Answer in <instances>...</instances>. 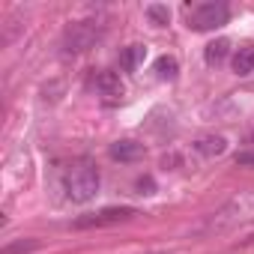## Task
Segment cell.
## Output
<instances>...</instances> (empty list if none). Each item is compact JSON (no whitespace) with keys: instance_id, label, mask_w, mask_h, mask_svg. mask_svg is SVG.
I'll return each instance as SVG.
<instances>
[{"instance_id":"1","label":"cell","mask_w":254,"mask_h":254,"mask_svg":"<svg viewBox=\"0 0 254 254\" xmlns=\"http://www.w3.org/2000/svg\"><path fill=\"white\" fill-rule=\"evenodd\" d=\"M99 186H102L99 171H96L90 162L75 165V168L63 177V191H66V197H69L72 203H87V200H93V197L99 194Z\"/></svg>"},{"instance_id":"2","label":"cell","mask_w":254,"mask_h":254,"mask_svg":"<svg viewBox=\"0 0 254 254\" xmlns=\"http://www.w3.org/2000/svg\"><path fill=\"white\" fill-rule=\"evenodd\" d=\"M105 36V24L99 18H84V21H72L63 33V54H84L90 51L99 39Z\"/></svg>"},{"instance_id":"3","label":"cell","mask_w":254,"mask_h":254,"mask_svg":"<svg viewBox=\"0 0 254 254\" xmlns=\"http://www.w3.org/2000/svg\"><path fill=\"white\" fill-rule=\"evenodd\" d=\"M227 18H230L227 3H197L189 12V27L191 30H215V27L227 24Z\"/></svg>"},{"instance_id":"4","label":"cell","mask_w":254,"mask_h":254,"mask_svg":"<svg viewBox=\"0 0 254 254\" xmlns=\"http://www.w3.org/2000/svg\"><path fill=\"white\" fill-rule=\"evenodd\" d=\"M138 215L135 206H105L99 212H90V215H81L75 221L78 230H87V227H105V224H120V221H132Z\"/></svg>"},{"instance_id":"5","label":"cell","mask_w":254,"mask_h":254,"mask_svg":"<svg viewBox=\"0 0 254 254\" xmlns=\"http://www.w3.org/2000/svg\"><path fill=\"white\" fill-rule=\"evenodd\" d=\"M242 209H245V203H242V200H230L227 206H221L218 212H212V215H209V221L200 227V233H221V230L233 227L236 221H242Z\"/></svg>"},{"instance_id":"6","label":"cell","mask_w":254,"mask_h":254,"mask_svg":"<svg viewBox=\"0 0 254 254\" xmlns=\"http://www.w3.org/2000/svg\"><path fill=\"white\" fill-rule=\"evenodd\" d=\"M111 159H117V162H138V159H144V144H138V141H117V144H111Z\"/></svg>"},{"instance_id":"7","label":"cell","mask_w":254,"mask_h":254,"mask_svg":"<svg viewBox=\"0 0 254 254\" xmlns=\"http://www.w3.org/2000/svg\"><path fill=\"white\" fill-rule=\"evenodd\" d=\"M194 150H197L200 156H206V159H215V156H224L227 141H224L221 135H203V138L194 141Z\"/></svg>"},{"instance_id":"8","label":"cell","mask_w":254,"mask_h":254,"mask_svg":"<svg viewBox=\"0 0 254 254\" xmlns=\"http://www.w3.org/2000/svg\"><path fill=\"white\" fill-rule=\"evenodd\" d=\"M96 87H99V93H102V96H108V99H120V96H123V90H126L117 72H99Z\"/></svg>"},{"instance_id":"9","label":"cell","mask_w":254,"mask_h":254,"mask_svg":"<svg viewBox=\"0 0 254 254\" xmlns=\"http://www.w3.org/2000/svg\"><path fill=\"white\" fill-rule=\"evenodd\" d=\"M144 57H147V48H144V45H129V48L120 54V66H123L126 72H135V69L144 63Z\"/></svg>"},{"instance_id":"10","label":"cell","mask_w":254,"mask_h":254,"mask_svg":"<svg viewBox=\"0 0 254 254\" xmlns=\"http://www.w3.org/2000/svg\"><path fill=\"white\" fill-rule=\"evenodd\" d=\"M233 72L236 75H251L254 72V45H245L233 54Z\"/></svg>"},{"instance_id":"11","label":"cell","mask_w":254,"mask_h":254,"mask_svg":"<svg viewBox=\"0 0 254 254\" xmlns=\"http://www.w3.org/2000/svg\"><path fill=\"white\" fill-rule=\"evenodd\" d=\"M230 54V42L221 36V39H215V42H209L206 45V51H203V57H206V63L209 66H218V63H224V57Z\"/></svg>"},{"instance_id":"12","label":"cell","mask_w":254,"mask_h":254,"mask_svg":"<svg viewBox=\"0 0 254 254\" xmlns=\"http://www.w3.org/2000/svg\"><path fill=\"white\" fill-rule=\"evenodd\" d=\"M156 75H159L162 81H174V78L180 75V63H177V57L162 54V57L156 60Z\"/></svg>"},{"instance_id":"13","label":"cell","mask_w":254,"mask_h":254,"mask_svg":"<svg viewBox=\"0 0 254 254\" xmlns=\"http://www.w3.org/2000/svg\"><path fill=\"white\" fill-rule=\"evenodd\" d=\"M39 248V239H18V242H9V245H3L0 248V254H30V251H36Z\"/></svg>"},{"instance_id":"14","label":"cell","mask_w":254,"mask_h":254,"mask_svg":"<svg viewBox=\"0 0 254 254\" xmlns=\"http://www.w3.org/2000/svg\"><path fill=\"white\" fill-rule=\"evenodd\" d=\"M147 18H150L156 27H165V24H171V9H168L165 3H150V6H147Z\"/></svg>"},{"instance_id":"15","label":"cell","mask_w":254,"mask_h":254,"mask_svg":"<svg viewBox=\"0 0 254 254\" xmlns=\"http://www.w3.org/2000/svg\"><path fill=\"white\" fill-rule=\"evenodd\" d=\"M236 165L239 168H254V153H236Z\"/></svg>"},{"instance_id":"16","label":"cell","mask_w":254,"mask_h":254,"mask_svg":"<svg viewBox=\"0 0 254 254\" xmlns=\"http://www.w3.org/2000/svg\"><path fill=\"white\" fill-rule=\"evenodd\" d=\"M138 189H141L144 194H150V191H153V180H150V177H141V180H138Z\"/></svg>"},{"instance_id":"17","label":"cell","mask_w":254,"mask_h":254,"mask_svg":"<svg viewBox=\"0 0 254 254\" xmlns=\"http://www.w3.org/2000/svg\"><path fill=\"white\" fill-rule=\"evenodd\" d=\"M153 254H165V251H153Z\"/></svg>"}]
</instances>
